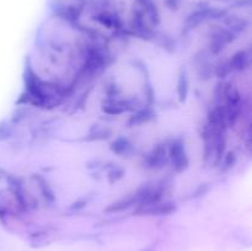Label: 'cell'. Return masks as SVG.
I'll return each instance as SVG.
<instances>
[{
	"instance_id": "cell-1",
	"label": "cell",
	"mask_w": 252,
	"mask_h": 251,
	"mask_svg": "<svg viewBox=\"0 0 252 251\" xmlns=\"http://www.w3.org/2000/svg\"><path fill=\"white\" fill-rule=\"evenodd\" d=\"M160 12L153 0H134L130 15V27L142 38L150 37L154 27L159 26Z\"/></svg>"
},
{
	"instance_id": "cell-2",
	"label": "cell",
	"mask_w": 252,
	"mask_h": 251,
	"mask_svg": "<svg viewBox=\"0 0 252 251\" xmlns=\"http://www.w3.org/2000/svg\"><path fill=\"white\" fill-rule=\"evenodd\" d=\"M218 102L225 112L228 127H234L240 120L243 112V96L233 83H219L217 88Z\"/></svg>"
},
{
	"instance_id": "cell-3",
	"label": "cell",
	"mask_w": 252,
	"mask_h": 251,
	"mask_svg": "<svg viewBox=\"0 0 252 251\" xmlns=\"http://www.w3.org/2000/svg\"><path fill=\"white\" fill-rule=\"evenodd\" d=\"M169 161H171L175 174H184L189 166V157L187 155L185 143L181 139H174L167 145Z\"/></svg>"
},
{
	"instance_id": "cell-4",
	"label": "cell",
	"mask_w": 252,
	"mask_h": 251,
	"mask_svg": "<svg viewBox=\"0 0 252 251\" xmlns=\"http://www.w3.org/2000/svg\"><path fill=\"white\" fill-rule=\"evenodd\" d=\"M234 33L225 29H216L209 34L208 48L212 54H219L228 44L233 43Z\"/></svg>"
},
{
	"instance_id": "cell-5",
	"label": "cell",
	"mask_w": 252,
	"mask_h": 251,
	"mask_svg": "<svg viewBox=\"0 0 252 251\" xmlns=\"http://www.w3.org/2000/svg\"><path fill=\"white\" fill-rule=\"evenodd\" d=\"M169 162L167 145L159 143L155 145L145 157V166L150 170H160Z\"/></svg>"
},
{
	"instance_id": "cell-6",
	"label": "cell",
	"mask_w": 252,
	"mask_h": 251,
	"mask_svg": "<svg viewBox=\"0 0 252 251\" xmlns=\"http://www.w3.org/2000/svg\"><path fill=\"white\" fill-rule=\"evenodd\" d=\"M177 209V206L175 202L172 201H160L154 204L144 207L135 211L137 214H142V216H169V214L174 213Z\"/></svg>"
},
{
	"instance_id": "cell-7",
	"label": "cell",
	"mask_w": 252,
	"mask_h": 251,
	"mask_svg": "<svg viewBox=\"0 0 252 251\" xmlns=\"http://www.w3.org/2000/svg\"><path fill=\"white\" fill-rule=\"evenodd\" d=\"M103 112L108 116H120L122 113L128 112L133 108L132 103L128 100H121L117 97H108L101 106Z\"/></svg>"
},
{
	"instance_id": "cell-8",
	"label": "cell",
	"mask_w": 252,
	"mask_h": 251,
	"mask_svg": "<svg viewBox=\"0 0 252 251\" xmlns=\"http://www.w3.org/2000/svg\"><path fill=\"white\" fill-rule=\"evenodd\" d=\"M226 65H228L229 71L248 70L251 65V52L249 49L238 51L226 62Z\"/></svg>"
},
{
	"instance_id": "cell-9",
	"label": "cell",
	"mask_w": 252,
	"mask_h": 251,
	"mask_svg": "<svg viewBox=\"0 0 252 251\" xmlns=\"http://www.w3.org/2000/svg\"><path fill=\"white\" fill-rule=\"evenodd\" d=\"M95 20L100 25L107 27V29L117 30L122 26V21L118 17V15L112 11H108V10H103V11L98 12L95 16Z\"/></svg>"
},
{
	"instance_id": "cell-10",
	"label": "cell",
	"mask_w": 252,
	"mask_h": 251,
	"mask_svg": "<svg viewBox=\"0 0 252 251\" xmlns=\"http://www.w3.org/2000/svg\"><path fill=\"white\" fill-rule=\"evenodd\" d=\"M110 149L113 154L118 155V157H128L132 153L133 147L127 138L120 137L111 143Z\"/></svg>"
},
{
	"instance_id": "cell-11",
	"label": "cell",
	"mask_w": 252,
	"mask_h": 251,
	"mask_svg": "<svg viewBox=\"0 0 252 251\" xmlns=\"http://www.w3.org/2000/svg\"><path fill=\"white\" fill-rule=\"evenodd\" d=\"M32 180L36 182V185H37V187H38L39 192H41L42 197H43L47 202H49V203L54 202L56 197H54L53 189H52V187L49 186L48 181H47V180L44 179L42 175H38V174L32 175Z\"/></svg>"
},
{
	"instance_id": "cell-12",
	"label": "cell",
	"mask_w": 252,
	"mask_h": 251,
	"mask_svg": "<svg viewBox=\"0 0 252 251\" xmlns=\"http://www.w3.org/2000/svg\"><path fill=\"white\" fill-rule=\"evenodd\" d=\"M154 111L150 107L142 108V110L137 111L133 116H130L129 121H128V125H129L130 127H133V126L145 125V123H149L150 121L154 118Z\"/></svg>"
},
{
	"instance_id": "cell-13",
	"label": "cell",
	"mask_w": 252,
	"mask_h": 251,
	"mask_svg": "<svg viewBox=\"0 0 252 251\" xmlns=\"http://www.w3.org/2000/svg\"><path fill=\"white\" fill-rule=\"evenodd\" d=\"M133 206H135L134 196H127L121 199H117V201L111 203L108 207H106L105 212L106 213H121V212L127 211V209H129Z\"/></svg>"
},
{
	"instance_id": "cell-14",
	"label": "cell",
	"mask_w": 252,
	"mask_h": 251,
	"mask_svg": "<svg viewBox=\"0 0 252 251\" xmlns=\"http://www.w3.org/2000/svg\"><path fill=\"white\" fill-rule=\"evenodd\" d=\"M177 97H179L180 102H185L187 100V96L189 93V80L187 73L185 70H180L179 78H177Z\"/></svg>"
},
{
	"instance_id": "cell-15",
	"label": "cell",
	"mask_w": 252,
	"mask_h": 251,
	"mask_svg": "<svg viewBox=\"0 0 252 251\" xmlns=\"http://www.w3.org/2000/svg\"><path fill=\"white\" fill-rule=\"evenodd\" d=\"M212 14L211 9H201L194 11L193 14H191L189 16V19L186 20V29L187 30H193L196 29L198 25H201L202 22L206 21L209 17V15Z\"/></svg>"
},
{
	"instance_id": "cell-16",
	"label": "cell",
	"mask_w": 252,
	"mask_h": 251,
	"mask_svg": "<svg viewBox=\"0 0 252 251\" xmlns=\"http://www.w3.org/2000/svg\"><path fill=\"white\" fill-rule=\"evenodd\" d=\"M112 135V130L110 128L106 127H96V129L94 132L89 133V135L86 137V140L89 142H97V140H105Z\"/></svg>"
},
{
	"instance_id": "cell-17",
	"label": "cell",
	"mask_w": 252,
	"mask_h": 251,
	"mask_svg": "<svg viewBox=\"0 0 252 251\" xmlns=\"http://www.w3.org/2000/svg\"><path fill=\"white\" fill-rule=\"evenodd\" d=\"M123 176H125V170L120 166H115L112 170L108 171L107 180L108 182L112 185V184H116V182H118L120 180H122Z\"/></svg>"
},
{
	"instance_id": "cell-18",
	"label": "cell",
	"mask_w": 252,
	"mask_h": 251,
	"mask_svg": "<svg viewBox=\"0 0 252 251\" xmlns=\"http://www.w3.org/2000/svg\"><path fill=\"white\" fill-rule=\"evenodd\" d=\"M235 162H236V154L235 152H233V150L226 153V155H224L223 159H221V165H223L224 170H230L231 167L235 165Z\"/></svg>"
}]
</instances>
